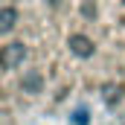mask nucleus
Returning <instances> with one entry per match:
<instances>
[{
    "mask_svg": "<svg viewBox=\"0 0 125 125\" xmlns=\"http://www.w3.org/2000/svg\"><path fill=\"white\" fill-rule=\"evenodd\" d=\"M23 55H26V47L23 44H9V47L0 50V67L3 70H15L18 64L23 61Z\"/></svg>",
    "mask_w": 125,
    "mask_h": 125,
    "instance_id": "nucleus-1",
    "label": "nucleus"
},
{
    "mask_svg": "<svg viewBox=\"0 0 125 125\" xmlns=\"http://www.w3.org/2000/svg\"><path fill=\"white\" fill-rule=\"evenodd\" d=\"M70 50L79 55V58H87V55H93V41L87 38V35H70Z\"/></svg>",
    "mask_w": 125,
    "mask_h": 125,
    "instance_id": "nucleus-2",
    "label": "nucleus"
},
{
    "mask_svg": "<svg viewBox=\"0 0 125 125\" xmlns=\"http://www.w3.org/2000/svg\"><path fill=\"white\" fill-rule=\"evenodd\" d=\"M21 84H23V93H38V90L44 87V76H41L38 70H29V73L23 76Z\"/></svg>",
    "mask_w": 125,
    "mask_h": 125,
    "instance_id": "nucleus-3",
    "label": "nucleus"
},
{
    "mask_svg": "<svg viewBox=\"0 0 125 125\" xmlns=\"http://www.w3.org/2000/svg\"><path fill=\"white\" fill-rule=\"evenodd\" d=\"M15 23H18V12L15 9H0V32H12L15 29Z\"/></svg>",
    "mask_w": 125,
    "mask_h": 125,
    "instance_id": "nucleus-4",
    "label": "nucleus"
},
{
    "mask_svg": "<svg viewBox=\"0 0 125 125\" xmlns=\"http://www.w3.org/2000/svg\"><path fill=\"white\" fill-rule=\"evenodd\" d=\"M102 93H105L108 102H116V99H119V87H116V84H105V87H102Z\"/></svg>",
    "mask_w": 125,
    "mask_h": 125,
    "instance_id": "nucleus-5",
    "label": "nucleus"
},
{
    "mask_svg": "<svg viewBox=\"0 0 125 125\" xmlns=\"http://www.w3.org/2000/svg\"><path fill=\"white\" fill-rule=\"evenodd\" d=\"M93 12H96V9H93V6H90V3H84V6H82V15H87V18H90Z\"/></svg>",
    "mask_w": 125,
    "mask_h": 125,
    "instance_id": "nucleus-6",
    "label": "nucleus"
},
{
    "mask_svg": "<svg viewBox=\"0 0 125 125\" xmlns=\"http://www.w3.org/2000/svg\"><path fill=\"white\" fill-rule=\"evenodd\" d=\"M76 122L84 125V122H87V114H84V111H79V114H76Z\"/></svg>",
    "mask_w": 125,
    "mask_h": 125,
    "instance_id": "nucleus-7",
    "label": "nucleus"
}]
</instances>
